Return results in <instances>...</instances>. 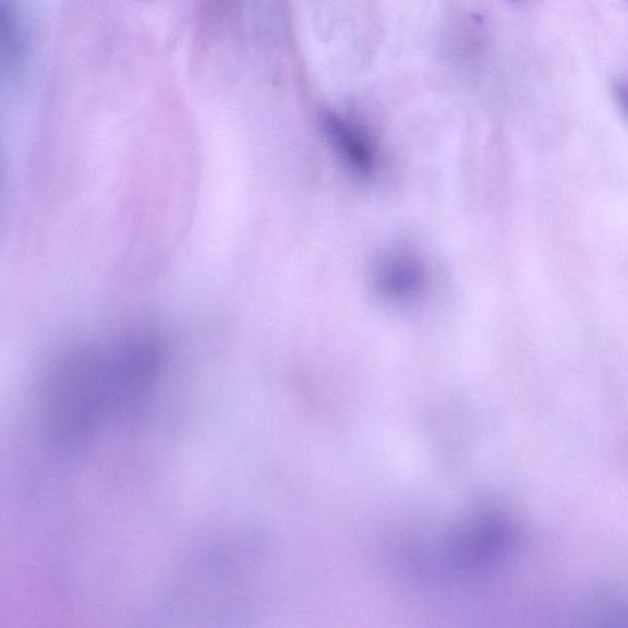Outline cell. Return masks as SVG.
<instances>
[{
  "label": "cell",
  "mask_w": 628,
  "mask_h": 628,
  "mask_svg": "<svg viewBox=\"0 0 628 628\" xmlns=\"http://www.w3.org/2000/svg\"><path fill=\"white\" fill-rule=\"evenodd\" d=\"M324 124H326L333 144L352 166L358 167L362 172L373 169L375 152H373L367 135L360 126L336 113H328L324 118Z\"/></svg>",
  "instance_id": "6da1fadb"
},
{
  "label": "cell",
  "mask_w": 628,
  "mask_h": 628,
  "mask_svg": "<svg viewBox=\"0 0 628 628\" xmlns=\"http://www.w3.org/2000/svg\"><path fill=\"white\" fill-rule=\"evenodd\" d=\"M379 279L390 297L409 298L421 288L422 274L414 261L396 257L383 265Z\"/></svg>",
  "instance_id": "7a4b0ae2"
}]
</instances>
